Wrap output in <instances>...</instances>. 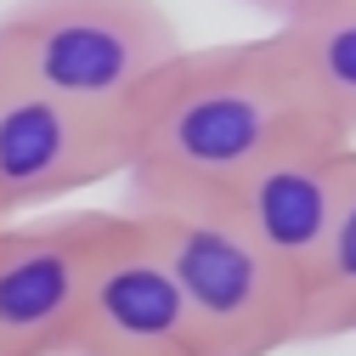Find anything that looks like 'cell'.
I'll return each instance as SVG.
<instances>
[{"label":"cell","instance_id":"obj_4","mask_svg":"<svg viewBox=\"0 0 356 356\" xmlns=\"http://www.w3.org/2000/svg\"><path fill=\"white\" fill-rule=\"evenodd\" d=\"M130 170L124 119L46 97L0 68V209H46Z\"/></svg>","mask_w":356,"mask_h":356},{"label":"cell","instance_id":"obj_12","mask_svg":"<svg viewBox=\"0 0 356 356\" xmlns=\"http://www.w3.org/2000/svg\"><path fill=\"white\" fill-rule=\"evenodd\" d=\"M6 220H12V215H6V209H0V227H6Z\"/></svg>","mask_w":356,"mask_h":356},{"label":"cell","instance_id":"obj_2","mask_svg":"<svg viewBox=\"0 0 356 356\" xmlns=\"http://www.w3.org/2000/svg\"><path fill=\"white\" fill-rule=\"evenodd\" d=\"M119 209L142 220L170 283L181 289L198 356H272L300 345V277L260 249V238L215 187L124 175Z\"/></svg>","mask_w":356,"mask_h":356},{"label":"cell","instance_id":"obj_9","mask_svg":"<svg viewBox=\"0 0 356 356\" xmlns=\"http://www.w3.org/2000/svg\"><path fill=\"white\" fill-rule=\"evenodd\" d=\"M339 334H356V147L345 164V187H339L328 243H323L317 266H311V283H305L300 345L339 339Z\"/></svg>","mask_w":356,"mask_h":356},{"label":"cell","instance_id":"obj_1","mask_svg":"<svg viewBox=\"0 0 356 356\" xmlns=\"http://www.w3.org/2000/svg\"><path fill=\"white\" fill-rule=\"evenodd\" d=\"M130 170L147 181L232 187L266 159L311 142H345L289 34L181 46L124 113Z\"/></svg>","mask_w":356,"mask_h":356},{"label":"cell","instance_id":"obj_3","mask_svg":"<svg viewBox=\"0 0 356 356\" xmlns=\"http://www.w3.org/2000/svg\"><path fill=\"white\" fill-rule=\"evenodd\" d=\"M181 46L159 0H12L0 12V68L108 119H124Z\"/></svg>","mask_w":356,"mask_h":356},{"label":"cell","instance_id":"obj_7","mask_svg":"<svg viewBox=\"0 0 356 356\" xmlns=\"http://www.w3.org/2000/svg\"><path fill=\"white\" fill-rule=\"evenodd\" d=\"M356 142H311V147H289L277 159H266L260 170H249L243 181L220 187L238 209V220L260 238V249L272 254L283 272L300 277V289L311 283L334 209H339V187H345V164H350Z\"/></svg>","mask_w":356,"mask_h":356},{"label":"cell","instance_id":"obj_6","mask_svg":"<svg viewBox=\"0 0 356 356\" xmlns=\"http://www.w3.org/2000/svg\"><path fill=\"white\" fill-rule=\"evenodd\" d=\"M68 345H91L102 356H198L193 317L181 289L170 283L153 238L136 215L113 220V238L91 266V283L79 300V323Z\"/></svg>","mask_w":356,"mask_h":356},{"label":"cell","instance_id":"obj_8","mask_svg":"<svg viewBox=\"0 0 356 356\" xmlns=\"http://www.w3.org/2000/svg\"><path fill=\"white\" fill-rule=\"evenodd\" d=\"M277 29L300 51L328 119L339 124V136L356 142V0H305Z\"/></svg>","mask_w":356,"mask_h":356},{"label":"cell","instance_id":"obj_13","mask_svg":"<svg viewBox=\"0 0 356 356\" xmlns=\"http://www.w3.org/2000/svg\"><path fill=\"white\" fill-rule=\"evenodd\" d=\"M0 356H12V350H6V345H0Z\"/></svg>","mask_w":356,"mask_h":356},{"label":"cell","instance_id":"obj_11","mask_svg":"<svg viewBox=\"0 0 356 356\" xmlns=\"http://www.w3.org/2000/svg\"><path fill=\"white\" fill-rule=\"evenodd\" d=\"M51 356H102V350H91V345H57Z\"/></svg>","mask_w":356,"mask_h":356},{"label":"cell","instance_id":"obj_5","mask_svg":"<svg viewBox=\"0 0 356 356\" xmlns=\"http://www.w3.org/2000/svg\"><path fill=\"white\" fill-rule=\"evenodd\" d=\"M119 209H68L0 227V345L51 356L74 339L91 266L113 238Z\"/></svg>","mask_w":356,"mask_h":356},{"label":"cell","instance_id":"obj_10","mask_svg":"<svg viewBox=\"0 0 356 356\" xmlns=\"http://www.w3.org/2000/svg\"><path fill=\"white\" fill-rule=\"evenodd\" d=\"M238 6H254V12H266V17H277V23H289L305 0H238Z\"/></svg>","mask_w":356,"mask_h":356}]
</instances>
